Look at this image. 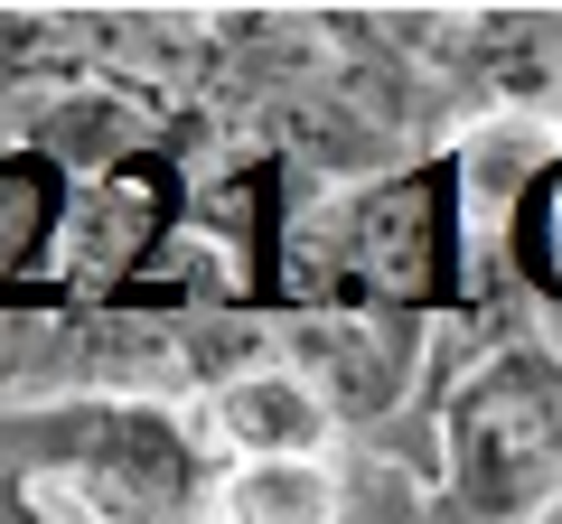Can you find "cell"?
Returning a JSON list of instances; mask_svg holds the SVG:
<instances>
[{"instance_id":"1","label":"cell","mask_w":562,"mask_h":524,"mask_svg":"<svg viewBox=\"0 0 562 524\" xmlns=\"http://www.w3.org/2000/svg\"><path fill=\"white\" fill-rule=\"evenodd\" d=\"M506 262L487 243V216L469 197L460 141H431L413 160L366 169L328 206V300H375L431 328H479L497 338Z\"/></svg>"},{"instance_id":"2","label":"cell","mask_w":562,"mask_h":524,"mask_svg":"<svg viewBox=\"0 0 562 524\" xmlns=\"http://www.w3.org/2000/svg\"><path fill=\"white\" fill-rule=\"evenodd\" d=\"M422 412V487L441 524H535L543 505H562V346L525 328L479 338Z\"/></svg>"},{"instance_id":"3","label":"cell","mask_w":562,"mask_h":524,"mask_svg":"<svg viewBox=\"0 0 562 524\" xmlns=\"http://www.w3.org/2000/svg\"><path fill=\"white\" fill-rule=\"evenodd\" d=\"M188 216H198V169L179 150H140V160L85 179L57 253V309H122L150 282V262L188 235Z\"/></svg>"},{"instance_id":"4","label":"cell","mask_w":562,"mask_h":524,"mask_svg":"<svg viewBox=\"0 0 562 524\" xmlns=\"http://www.w3.org/2000/svg\"><path fill=\"white\" fill-rule=\"evenodd\" d=\"M281 356L328 394V412L347 422V441H375L403 403H431V319H403L375 300H328L281 319Z\"/></svg>"},{"instance_id":"5","label":"cell","mask_w":562,"mask_h":524,"mask_svg":"<svg viewBox=\"0 0 562 524\" xmlns=\"http://www.w3.org/2000/svg\"><path fill=\"white\" fill-rule=\"evenodd\" d=\"M198 431H206V449H216V468L225 459H347V422L328 412V394L281 356V346L254 356V365H235V375L206 394Z\"/></svg>"},{"instance_id":"6","label":"cell","mask_w":562,"mask_h":524,"mask_svg":"<svg viewBox=\"0 0 562 524\" xmlns=\"http://www.w3.org/2000/svg\"><path fill=\"white\" fill-rule=\"evenodd\" d=\"M347 459H225L198 524H357Z\"/></svg>"},{"instance_id":"7","label":"cell","mask_w":562,"mask_h":524,"mask_svg":"<svg viewBox=\"0 0 562 524\" xmlns=\"http://www.w3.org/2000/svg\"><path fill=\"white\" fill-rule=\"evenodd\" d=\"M497 262L525 309H562V150L516 187V206L497 225Z\"/></svg>"},{"instance_id":"8","label":"cell","mask_w":562,"mask_h":524,"mask_svg":"<svg viewBox=\"0 0 562 524\" xmlns=\"http://www.w3.org/2000/svg\"><path fill=\"white\" fill-rule=\"evenodd\" d=\"M535 524H562V505H543V515H535Z\"/></svg>"},{"instance_id":"9","label":"cell","mask_w":562,"mask_h":524,"mask_svg":"<svg viewBox=\"0 0 562 524\" xmlns=\"http://www.w3.org/2000/svg\"><path fill=\"white\" fill-rule=\"evenodd\" d=\"M0 394H10V384H0Z\"/></svg>"}]
</instances>
